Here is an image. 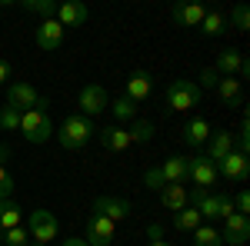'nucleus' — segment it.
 Listing matches in <instances>:
<instances>
[{
  "label": "nucleus",
  "mask_w": 250,
  "mask_h": 246,
  "mask_svg": "<svg viewBox=\"0 0 250 246\" xmlns=\"http://www.w3.org/2000/svg\"><path fill=\"white\" fill-rule=\"evenodd\" d=\"M47 107H50V100L40 96L37 107H30V110L20 114V133H23L27 143H47V140L54 136V123H50V116H47Z\"/></svg>",
  "instance_id": "obj_1"
},
{
  "label": "nucleus",
  "mask_w": 250,
  "mask_h": 246,
  "mask_svg": "<svg viewBox=\"0 0 250 246\" xmlns=\"http://www.w3.org/2000/svg\"><path fill=\"white\" fill-rule=\"evenodd\" d=\"M54 136H57V143L63 147V150H80V147H87V143L97 136V120L70 114L63 123H60V130L54 133Z\"/></svg>",
  "instance_id": "obj_2"
},
{
  "label": "nucleus",
  "mask_w": 250,
  "mask_h": 246,
  "mask_svg": "<svg viewBox=\"0 0 250 246\" xmlns=\"http://www.w3.org/2000/svg\"><path fill=\"white\" fill-rule=\"evenodd\" d=\"M200 87H197V80H173L170 87H167V110H177V114H184V110H193V107H200Z\"/></svg>",
  "instance_id": "obj_3"
},
{
  "label": "nucleus",
  "mask_w": 250,
  "mask_h": 246,
  "mask_svg": "<svg viewBox=\"0 0 250 246\" xmlns=\"http://www.w3.org/2000/svg\"><path fill=\"white\" fill-rule=\"evenodd\" d=\"M57 216L50 213V209H34V213H27V233H30V240L40 246H47L50 240H57Z\"/></svg>",
  "instance_id": "obj_4"
},
{
  "label": "nucleus",
  "mask_w": 250,
  "mask_h": 246,
  "mask_svg": "<svg viewBox=\"0 0 250 246\" xmlns=\"http://www.w3.org/2000/svg\"><path fill=\"white\" fill-rule=\"evenodd\" d=\"M77 107H80V116H87V120H97V116H100L104 110H107V107H110V100H107V90H104L100 83H87V87H80Z\"/></svg>",
  "instance_id": "obj_5"
},
{
  "label": "nucleus",
  "mask_w": 250,
  "mask_h": 246,
  "mask_svg": "<svg viewBox=\"0 0 250 246\" xmlns=\"http://www.w3.org/2000/svg\"><path fill=\"white\" fill-rule=\"evenodd\" d=\"M187 180L200 189H210L217 183V163H210L204 153L200 156H187Z\"/></svg>",
  "instance_id": "obj_6"
},
{
  "label": "nucleus",
  "mask_w": 250,
  "mask_h": 246,
  "mask_svg": "<svg viewBox=\"0 0 250 246\" xmlns=\"http://www.w3.org/2000/svg\"><path fill=\"white\" fill-rule=\"evenodd\" d=\"M217 176H227V180H233V183H247V176H250V156L230 150L220 163H217Z\"/></svg>",
  "instance_id": "obj_7"
},
{
  "label": "nucleus",
  "mask_w": 250,
  "mask_h": 246,
  "mask_svg": "<svg viewBox=\"0 0 250 246\" xmlns=\"http://www.w3.org/2000/svg\"><path fill=\"white\" fill-rule=\"evenodd\" d=\"M114 233H117V223H110V220L100 216V213H90L83 240H87L90 246H110V243H114Z\"/></svg>",
  "instance_id": "obj_8"
},
{
  "label": "nucleus",
  "mask_w": 250,
  "mask_h": 246,
  "mask_svg": "<svg viewBox=\"0 0 250 246\" xmlns=\"http://www.w3.org/2000/svg\"><path fill=\"white\" fill-rule=\"evenodd\" d=\"M37 100H40V94L34 83H27V80H10L7 83V103L17 107L20 114L30 110V107H37Z\"/></svg>",
  "instance_id": "obj_9"
},
{
  "label": "nucleus",
  "mask_w": 250,
  "mask_h": 246,
  "mask_svg": "<svg viewBox=\"0 0 250 246\" xmlns=\"http://www.w3.org/2000/svg\"><path fill=\"white\" fill-rule=\"evenodd\" d=\"M220 240H224L227 246H247V240H250V216H244V213H230V216L224 220Z\"/></svg>",
  "instance_id": "obj_10"
},
{
  "label": "nucleus",
  "mask_w": 250,
  "mask_h": 246,
  "mask_svg": "<svg viewBox=\"0 0 250 246\" xmlns=\"http://www.w3.org/2000/svg\"><path fill=\"white\" fill-rule=\"evenodd\" d=\"M213 70L220 76H250V63L247 57L240 54V50H224V54H217V63H213Z\"/></svg>",
  "instance_id": "obj_11"
},
{
  "label": "nucleus",
  "mask_w": 250,
  "mask_h": 246,
  "mask_svg": "<svg viewBox=\"0 0 250 246\" xmlns=\"http://www.w3.org/2000/svg\"><path fill=\"white\" fill-rule=\"evenodd\" d=\"M130 200H124V196H97L94 200V213L100 216H107L110 223H124L127 216H130Z\"/></svg>",
  "instance_id": "obj_12"
},
{
  "label": "nucleus",
  "mask_w": 250,
  "mask_h": 246,
  "mask_svg": "<svg viewBox=\"0 0 250 246\" xmlns=\"http://www.w3.org/2000/svg\"><path fill=\"white\" fill-rule=\"evenodd\" d=\"M150 90H154V76L147 74V70H134V74L127 76V83H124V96L134 100L137 107L150 96Z\"/></svg>",
  "instance_id": "obj_13"
},
{
  "label": "nucleus",
  "mask_w": 250,
  "mask_h": 246,
  "mask_svg": "<svg viewBox=\"0 0 250 246\" xmlns=\"http://www.w3.org/2000/svg\"><path fill=\"white\" fill-rule=\"evenodd\" d=\"M90 17V10H87V3H80V0H67V3H57V20L60 27H80V23H87Z\"/></svg>",
  "instance_id": "obj_14"
},
{
  "label": "nucleus",
  "mask_w": 250,
  "mask_h": 246,
  "mask_svg": "<svg viewBox=\"0 0 250 246\" xmlns=\"http://www.w3.org/2000/svg\"><path fill=\"white\" fill-rule=\"evenodd\" d=\"M204 147H207L204 156H207L210 163H220V160L233 150V133L230 130H210V140H207Z\"/></svg>",
  "instance_id": "obj_15"
},
{
  "label": "nucleus",
  "mask_w": 250,
  "mask_h": 246,
  "mask_svg": "<svg viewBox=\"0 0 250 246\" xmlns=\"http://www.w3.org/2000/svg\"><path fill=\"white\" fill-rule=\"evenodd\" d=\"M40 50H60V43H63V27H60L57 20H43L37 27V34H34Z\"/></svg>",
  "instance_id": "obj_16"
},
{
  "label": "nucleus",
  "mask_w": 250,
  "mask_h": 246,
  "mask_svg": "<svg viewBox=\"0 0 250 246\" xmlns=\"http://www.w3.org/2000/svg\"><path fill=\"white\" fill-rule=\"evenodd\" d=\"M160 207L170 209V213H180V209H187V187L184 183H167V187L160 189Z\"/></svg>",
  "instance_id": "obj_17"
},
{
  "label": "nucleus",
  "mask_w": 250,
  "mask_h": 246,
  "mask_svg": "<svg viewBox=\"0 0 250 246\" xmlns=\"http://www.w3.org/2000/svg\"><path fill=\"white\" fill-rule=\"evenodd\" d=\"M213 90H217V96L224 103H230V107H240L244 103V80H237V76H220V83Z\"/></svg>",
  "instance_id": "obj_18"
},
{
  "label": "nucleus",
  "mask_w": 250,
  "mask_h": 246,
  "mask_svg": "<svg viewBox=\"0 0 250 246\" xmlns=\"http://www.w3.org/2000/svg\"><path fill=\"white\" fill-rule=\"evenodd\" d=\"M97 140H100L104 150H114V153L130 147V136H127L124 127H104V130H97Z\"/></svg>",
  "instance_id": "obj_19"
},
{
  "label": "nucleus",
  "mask_w": 250,
  "mask_h": 246,
  "mask_svg": "<svg viewBox=\"0 0 250 246\" xmlns=\"http://www.w3.org/2000/svg\"><path fill=\"white\" fill-rule=\"evenodd\" d=\"M210 130L213 127L204 120V116H193L190 123L184 127V143H187V147H204V143L210 140Z\"/></svg>",
  "instance_id": "obj_20"
},
{
  "label": "nucleus",
  "mask_w": 250,
  "mask_h": 246,
  "mask_svg": "<svg viewBox=\"0 0 250 246\" xmlns=\"http://www.w3.org/2000/svg\"><path fill=\"white\" fill-rule=\"evenodd\" d=\"M204 3H177L173 7V20L180 23V27H200V20H204Z\"/></svg>",
  "instance_id": "obj_21"
},
{
  "label": "nucleus",
  "mask_w": 250,
  "mask_h": 246,
  "mask_svg": "<svg viewBox=\"0 0 250 246\" xmlns=\"http://www.w3.org/2000/svg\"><path fill=\"white\" fill-rule=\"evenodd\" d=\"M160 173H164V183H184L187 180V156H167L160 163Z\"/></svg>",
  "instance_id": "obj_22"
},
{
  "label": "nucleus",
  "mask_w": 250,
  "mask_h": 246,
  "mask_svg": "<svg viewBox=\"0 0 250 246\" xmlns=\"http://www.w3.org/2000/svg\"><path fill=\"white\" fill-rule=\"evenodd\" d=\"M200 30H204L207 37H220V34H227V30H230L227 14H224V10H207L204 20H200Z\"/></svg>",
  "instance_id": "obj_23"
},
{
  "label": "nucleus",
  "mask_w": 250,
  "mask_h": 246,
  "mask_svg": "<svg viewBox=\"0 0 250 246\" xmlns=\"http://www.w3.org/2000/svg\"><path fill=\"white\" fill-rule=\"evenodd\" d=\"M20 220H23V209L17 200H0V233L20 227Z\"/></svg>",
  "instance_id": "obj_24"
},
{
  "label": "nucleus",
  "mask_w": 250,
  "mask_h": 246,
  "mask_svg": "<svg viewBox=\"0 0 250 246\" xmlns=\"http://www.w3.org/2000/svg\"><path fill=\"white\" fill-rule=\"evenodd\" d=\"M200 223H204V220H200V213H197L193 207L180 209V213H173V229H180V233H193Z\"/></svg>",
  "instance_id": "obj_25"
},
{
  "label": "nucleus",
  "mask_w": 250,
  "mask_h": 246,
  "mask_svg": "<svg viewBox=\"0 0 250 246\" xmlns=\"http://www.w3.org/2000/svg\"><path fill=\"white\" fill-rule=\"evenodd\" d=\"M193 209L200 213V220H220V193H207Z\"/></svg>",
  "instance_id": "obj_26"
},
{
  "label": "nucleus",
  "mask_w": 250,
  "mask_h": 246,
  "mask_svg": "<svg viewBox=\"0 0 250 246\" xmlns=\"http://www.w3.org/2000/svg\"><path fill=\"white\" fill-rule=\"evenodd\" d=\"M107 110H110V114H114L120 123H127V120H137V103H134V100H127V96H117V100L110 103V107H107Z\"/></svg>",
  "instance_id": "obj_27"
},
{
  "label": "nucleus",
  "mask_w": 250,
  "mask_h": 246,
  "mask_svg": "<svg viewBox=\"0 0 250 246\" xmlns=\"http://www.w3.org/2000/svg\"><path fill=\"white\" fill-rule=\"evenodd\" d=\"M154 133H157V127L150 120H134V127L127 130V136H130V143H150Z\"/></svg>",
  "instance_id": "obj_28"
},
{
  "label": "nucleus",
  "mask_w": 250,
  "mask_h": 246,
  "mask_svg": "<svg viewBox=\"0 0 250 246\" xmlns=\"http://www.w3.org/2000/svg\"><path fill=\"white\" fill-rule=\"evenodd\" d=\"M190 236H193V246H220V243H224V240H220V233H217L213 227H204V223L193 229Z\"/></svg>",
  "instance_id": "obj_29"
},
{
  "label": "nucleus",
  "mask_w": 250,
  "mask_h": 246,
  "mask_svg": "<svg viewBox=\"0 0 250 246\" xmlns=\"http://www.w3.org/2000/svg\"><path fill=\"white\" fill-rule=\"evenodd\" d=\"M20 7L30 10V14H40L43 20H54V14H57V3L54 0H23Z\"/></svg>",
  "instance_id": "obj_30"
},
{
  "label": "nucleus",
  "mask_w": 250,
  "mask_h": 246,
  "mask_svg": "<svg viewBox=\"0 0 250 246\" xmlns=\"http://www.w3.org/2000/svg\"><path fill=\"white\" fill-rule=\"evenodd\" d=\"M0 130H7V133H17L20 130V110L17 107H0Z\"/></svg>",
  "instance_id": "obj_31"
},
{
  "label": "nucleus",
  "mask_w": 250,
  "mask_h": 246,
  "mask_svg": "<svg viewBox=\"0 0 250 246\" xmlns=\"http://www.w3.org/2000/svg\"><path fill=\"white\" fill-rule=\"evenodd\" d=\"M0 240H3V246H30V233L23 227H14V229H3Z\"/></svg>",
  "instance_id": "obj_32"
},
{
  "label": "nucleus",
  "mask_w": 250,
  "mask_h": 246,
  "mask_svg": "<svg viewBox=\"0 0 250 246\" xmlns=\"http://www.w3.org/2000/svg\"><path fill=\"white\" fill-rule=\"evenodd\" d=\"M227 23H233L237 30H250V10H247V3H237L230 10V17H227Z\"/></svg>",
  "instance_id": "obj_33"
},
{
  "label": "nucleus",
  "mask_w": 250,
  "mask_h": 246,
  "mask_svg": "<svg viewBox=\"0 0 250 246\" xmlns=\"http://www.w3.org/2000/svg\"><path fill=\"white\" fill-rule=\"evenodd\" d=\"M17 189V180H14V173L7 170L3 163H0V200H10V193Z\"/></svg>",
  "instance_id": "obj_34"
},
{
  "label": "nucleus",
  "mask_w": 250,
  "mask_h": 246,
  "mask_svg": "<svg viewBox=\"0 0 250 246\" xmlns=\"http://www.w3.org/2000/svg\"><path fill=\"white\" fill-rule=\"evenodd\" d=\"M217 83H220V74H217L213 67H204V74H200V83H197V87H200V94H207V90H213Z\"/></svg>",
  "instance_id": "obj_35"
},
{
  "label": "nucleus",
  "mask_w": 250,
  "mask_h": 246,
  "mask_svg": "<svg viewBox=\"0 0 250 246\" xmlns=\"http://www.w3.org/2000/svg\"><path fill=\"white\" fill-rule=\"evenodd\" d=\"M144 183H147L150 189H164V187H167V183H164V173H160V167H150V170L144 173Z\"/></svg>",
  "instance_id": "obj_36"
},
{
  "label": "nucleus",
  "mask_w": 250,
  "mask_h": 246,
  "mask_svg": "<svg viewBox=\"0 0 250 246\" xmlns=\"http://www.w3.org/2000/svg\"><path fill=\"white\" fill-rule=\"evenodd\" d=\"M233 209H237V213H244V216L250 213V193H247V189H240V193L233 196Z\"/></svg>",
  "instance_id": "obj_37"
},
{
  "label": "nucleus",
  "mask_w": 250,
  "mask_h": 246,
  "mask_svg": "<svg viewBox=\"0 0 250 246\" xmlns=\"http://www.w3.org/2000/svg\"><path fill=\"white\" fill-rule=\"evenodd\" d=\"M230 213H237V209H233V200L227 193H220V220H227Z\"/></svg>",
  "instance_id": "obj_38"
},
{
  "label": "nucleus",
  "mask_w": 250,
  "mask_h": 246,
  "mask_svg": "<svg viewBox=\"0 0 250 246\" xmlns=\"http://www.w3.org/2000/svg\"><path fill=\"white\" fill-rule=\"evenodd\" d=\"M14 80V70H10V63H3L0 60V83H10Z\"/></svg>",
  "instance_id": "obj_39"
},
{
  "label": "nucleus",
  "mask_w": 250,
  "mask_h": 246,
  "mask_svg": "<svg viewBox=\"0 0 250 246\" xmlns=\"http://www.w3.org/2000/svg\"><path fill=\"white\" fill-rule=\"evenodd\" d=\"M60 246H90L83 236H67V240H60Z\"/></svg>",
  "instance_id": "obj_40"
},
{
  "label": "nucleus",
  "mask_w": 250,
  "mask_h": 246,
  "mask_svg": "<svg viewBox=\"0 0 250 246\" xmlns=\"http://www.w3.org/2000/svg\"><path fill=\"white\" fill-rule=\"evenodd\" d=\"M147 236H150V240H164V229H160V223H150V227H147Z\"/></svg>",
  "instance_id": "obj_41"
},
{
  "label": "nucleus",
  "mask_w": 250,
  "mask_h": 246,
  "mask_svg": "<svg viewBox=\"0 0 250 246\" xmlns=\"http://www.w3.org/2000/svg\"><path fill=\"white\" fill-rule=\"evenodd\" d=\"M7 156H10V150H7V147H3V143H0V163H3V160H7Z\"/></svg>",
  "instance_id": "obj_42"
},
{
  "label": "nucleus",
  "mask_w": 250,
  "mask_h": 246,
  "mask_svg": "<svg viewBox=\"0 0 250 246\" xmlns=\"http://www.w3.org/2000/svg\"><path fill=\"white\" fill-rule=\"evenodd\" d=\"M150 246H170L167 240H150Z\"/></svg>",
  "instance_id": "obj_43"
},
{
  "label": "nucleus",
  "mask_w": 250,
  "mask_h": 246,
  "mask_svg": "<svg viewBox=\"0 0 250 246\" xmlns=\"http://www.w3.org/2000/svg\"><path fill=\"white\" fill-rule=\"evenodd\" d=\"M30 246H40V243H30Z\"/></svg>",
  "instance_id": "obj_44"
}]
</instances>
